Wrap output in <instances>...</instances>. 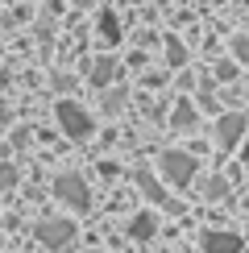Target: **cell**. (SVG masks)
I'll use <instances>...</instances> for the list:
<instances>
[{
  "label": "cell",
  "mask_w": 249,
  "mask_h": 253,
  "mask_svg": "<svg viewBox=\"0 0 249 253\" xmlns=\"http://www.w3.org/2000/svg\"><path fill=\"white\" fill-rule=\"evenodd\" d=\"M54 117H58V129L67 133V137H75V141L91 137V129H96V121H91L75 100H58V104H54Z\"/></svg>",
  "instance_id": "6da1fadb"
},
{
  "label": "cell",
  "mask_w": 249,
  "mask_h": 253,
  "mask_svg": "<svg viewBox=\"0 0 249 253\" xmlns=\"http://www.w3.org/2000/svg\"><path fill=\"white\" fill-rule=\"evenodd\" d=\"M54 199L71 204L75 212H87L91 208V191H87V183H83V174H75V170H67V174L54 178Z\"/></svg>",
  "instance_id": "7a4b0ae2"
},
{
  "label": "cell",
  "mask_w": 249,
  "mask_h": 253,
  "mask_svg": "<svg viewBox=\"0 0 249 253\" xmlns=\"http://www.w3.org/2000/svg\"><path fill=\"white\" fill-rule=\"evenodd\" d=\"M158 166H162V174L170 178L174 187H187L195 178V166H200V162H195V154H187V150H166L158 158Z\"/></svg>",
  "instance_id": "3957f363"
},
{
  "label": "cell",
  "mask_w": 249,
  "mask_h": 253,
  "mask_svg": "<svg viewBox=\"0 0 249 253\" xmlns=\"http://www.w3.org/2000/svg\"><path fill=\"white\" fill-rule=\"evenodd\" d=\"M34 233H38V241H42L46 249H67L71 241H75V224H71V220H62V216H54V220L46 216V220H38Z\"/></svg>",
  "instance_id": "277c9868"
},
{
  "label": "cell",
  "mask_w": 249,
  "mask_h": 253,
  "mask_svg": "<svg viewBox=\"0 0 249 253\" xmlns=\"http://www.w3.org/2000/svg\"><path fill=\"white\" fill-rule=\"evenodd\" d=\"M249 121L241 117V112H228V117H220V125H216V141H220V150H237V141L245 137Z\"/></svg>",
  "instance_id": "5b68a950"
},
{
  "label": "cell",
  "mask_w": 249,
  "mask_h": 253,
  "mask_svg": "<svg viewBox=\"0 0 249 253\" xmlns=\"http://www.w3.org/2000/svg\"><path fill=\"white\" fill-rule=\"evenodd\" d=\"M204 253H241V237L237 233H224V228H208L200 237Z\"/></svg>",
  "instance_id": "8992f818"
},
{
  "label": "cell",
  "mask_w": 249,
  "mask_h": 253,
  "mask_svg": "<svg viewBox=\"0 0 249 253\" xmlns=\"http://www.w3.org/2000/svg\"><path fill=\"white\" fill-rule=\"evenodd\" d=\"M137 187L145 191V199H154L158 208H170V212H179V204H174V199L162 191V183H158V178H154L150 170H137Z\"/></svg>",
  "instance_id": "52a82bcc"
},
{
  "label": "cell",
  "mask_w": 249,
  "mask_h": 253,
  "mask_svg": "<svg viewBox=\"0 0 249 253\" xmlns=\"http://www.w3.org/2000/svg\"><path fill=\"white\" fill-rule=\"evenodd\" d=\"M96 34H100V42H108V46H112V42H121V17L112 13V8H104V13H100Z\"/></svg>",
  "instance_id": "ba28073f"
},
{
  "label": "cell",
  "mask_w": 249,
  "mask_h": 253,
  "mask_svg": "<svg viewBox=\"0 0 249 253\" xmlns=\"http://www.w3.org/2000/svg\"><path fill=\"white\" fill-rule=\"evenodd\" d=\"M154 233H158V220H154L150 212H137L129 220V237H137V241H150Z\"/></svg>",
  "instance_id": "9c48e42d"
},
{
  "label": "cell",
  "mask_w": 249,
  "mask_h": 253,
  "mask_svg": "<svg viewBox=\"0 0 249 253\" xmlns=\"http://www.w3.org/2000/svg\"><path fill=\"white\" fill-rule=\"evenodd\" d=\"M112 79H117V58H96V67H91V83H96V87H108Z\"/></svg>",
  "instance_id": "30bf717a"
},
{
  "label": "cell",
  "mask_w": 249,
  "mask_h": 253,
  "mask_svg": "<svg viewBox=\"0 0 249 253\" xmlns=\"http://www.w3.org/2000/svg\"><path fill=\"white\" fill-rule=\"evenodd\" d=\"M191 125H195L191 100H179V104H174V112H170V129H191Z\"/></svg>",
  "instance_id": "8fae6325"
},
{
  "label": "cell",
  "mask_w": 249,
  "mask_h": 253,
  "mask_svg": "<svg viewBox=\"0 0 249 253\" xmlns=\"http://www.w3.org/2000/svg\"><path fill=\"white\" fill-rule=\"evenodd\" d=\"M166 58H170V67H183L187 62V46L179 38H166Z\"/></svg>",
  "instance_id": "7c38bea8"
},
{
  "label": "cell",
  "mask_w": 249,
  "mask_h": 253,
  "mask_svg": "<svg viewBox=\"0 0 249 253\" xmlns=\"http://www.w3.org/2000/svg\"><path fill=\"white\" fill-rule=\"evenodd\" d=\"M224 191H228L224 178H208V183H204V195H208V199H224Z\"/></svg>",
  "instance_id": "4fadbf2b"
},
{
  "label": "cell",
  "mask_w": 249,
  "mask_h": 253,
  "mask_svg": "<svg viewBox=\"0 0 249 253\" xmlns=\"http://www.w3.org/2000/svg\"><path fill=\"white\" fill-rule=\"evenodd\" d=\"M233 54H237V62H249V34L233 38Z\"/></svg>",
  "instance_id": "5bb4252c"
},
{
  "label": "cell",
  "mask_w": 249,
  "mask_h": 253,
  "mask_svg": "<svg viewBox=\"0 0 249 253\" xmlns=\"http://www.w3.org/2000/svg\"><path fill=\"white\" fill-rule=\"evenodd\" d=\"M13 183H17V166H0V191H8Z\"/></svg>",
  "instance_id": "9a60e30c"
},
{
  "label": "cell",
  "mask_w": 249,
  "mask_h": 253,
  "mask_svg": "<svg viewBox=\"0 0 249 253\" xmlns=\"http://www.w3.org/2000/svg\"><path fill=\"white\" fill-rule=\"evenodd\" d=\"M124 104V91H108V100H104V112H121Z\"/></svg>",
  "instance_id": "2e32d148"
},
{
  "label": "cell",
  "mask_w": 249,
  "mask_h": 253,
  "mask_svg": "<svg viewBox=\"0 0 249 253\" xmlns=\"http://www.w3.org/2000/svg\"><path fill=\"white\" fill-rule=\"evenodd\" d=\"M216 75H220V79H233V75H237V67H233V62H220V71H216Z\"/></svg>",
  "instance_id": "e0dca14e"
},
{
  "label": "cell",
  "mask_w": 249,
  "mask_h": 253,
  "mask_svg": "<svg viewBox=\"0 0 249 253\" xmlns=\"http://www.w3.org/2000/svg\"><path fill=\"white\" fill-rule=\"evenodd\" d=\"M75 4H79V8H87V4H91V0H75Z\"/></svg>",
  "instance_id": "ac0fdd59"
}]
</instances>
